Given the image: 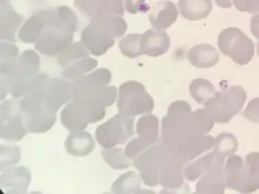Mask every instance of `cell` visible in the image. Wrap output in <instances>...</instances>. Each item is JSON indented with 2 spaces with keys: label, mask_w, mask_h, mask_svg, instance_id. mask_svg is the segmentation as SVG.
<instances>
[{
  "label": "cell",
  "mask_w": 259,
  "mask_h": 194,
  "mask_svg": "<svg viewBox=\"0 0 259 194\" xmlns=\"http://www.w3.org/2000/svg\"><path fill=\"white\" fill-rule=\"evenodd\" d=\"M215 123L205 109L192 112L191 105L184 101L172 103L167 115L162 118V142L177 149L196 137L206 135Z\"/></svg>",
  "instance_id": "obj_1"
},
{
  "label": "cell",
  "mask_w": 259,
  "mask_h": 194,
  "mask_svg": "<svg viewBox=\"0 0 259 194\" xmlns=\"http://www.w3.org/2000/svg\"><path fill=\"white\" fill-rule=\"evenodd\" d=\"M47 79V74H39L20 101L25 125L30 133L46 132L57 121V114L49 110L46 104L45 85Z\"/></svg>",
  "instance_id": "obj_2"
},
{
  "label": "cell",
  "mask_w": 259,
  "mask_h": 194,
  "mask_svg": "<svg viewBox=\"0 0 259 194\" xmlns=\"http://www.w3.org/2000/svg\"><path fill=\"white\" fill-rule=\"evenodd\" d=\"M40 59L39 54L26 50L22 53L12 71L6 76H1V101L11 94L12 97H23L34 79L39 75Z\"/></svg>",
  "instance_id": "obj_3"
},
{
  "label": "cell",
  "mask_w": 259,
  "mask_h": 194,
  "mask_svg": "<svg viewBox=\"0 0 259 194\" xmlns=\"http://www.w3.org/2000/svg\"><path fill=\"white\" fill-rule=\"evenodd\" d=\"M226 186L240 193H251L259 188V153L229 156L226 166Z\"/></svg>",
  "instance_id": "obj_4"
},
{
  "label": "cell",
  "mask_w": 259,
  "mask_h": 194,
  "mask_svg": "<svg viewBox=\"0 0 259 194\" xmlns=\"http://www.w3.org/2000/svg\"><path fill=\"white\" fill-rule=\"evenodd\" d=\"M105 107L90 100L74 99L65 106L60 114V121L70 131H80L90 123H97L105 117Z\"/></svg>",
  "instance_id": "obj_5"
},
{
  "label": "cell",
  "mask_w": 259,
  "mask_h": 194,
  "mask_svg": "<svg viewBox=\"0 0 259 194\" xmlns=\"http://www.w3.org/2000/svg\"><path fill=\"white\" fill-rule=\"evenodd\" d=\"M246 100L245 89L240 85H233L227 90L217 91L205 104L204 109L215 122L227 123L242 109Z\"/></svg>",
  "instance_id": "obj_6"
},
{
  "label": "cell",
  "mask_w": 259,
  "mask_h": 194,
  "mask_svg": "<svg viewBox=\"0 0 259 194\" xmlns=\"http://www.w3.org/2000/svg\"><path fill=\"white\" fill-rule=\"evenodd\" d=\"M154 100L147 92L144 84L132 80L121 84L118 88L117 108L119 114L136 117L149 114L154 109Z\"/></svg>",
  "instance_id": "obj_7"
},
{
  "label": "cell",
  "mask_w": 259,
  "mask_h": 194,
  "mask_svg": "<svg viewBox=\"0 0 259 194\" xmlns=\"http://www.w3.org/2000/svg\"><path fill=\"white\" fill-rule=\"evenodd\" d=\"M218 47L223 55L241 66L250 63L254 55V42L237 27H228L219 34Z\"/></svg>",
  "instance_id": "obj_8"
},
{
  "label": "cell",
  "mask_w": 259,
  "mask_h": 194,
  "mask_svg": "<svg viewBox=\"0 0 259 194\" xmlns=\"http://www.w3.org/2000/svg\"><path fill=\"white\" fill-rule=\"evenodd\" d=\"M135 117L118 114L107 122L98 127L95 138L104 149L115 148L117 144H124L135 134Z\"/></svg>",
  "instance_id": "obj_9"
},
{
  "label": "cell",
  "mask_w": 259,
  "mask_h": 194,
  "mask_svg": "<svg viewBox=\"0 0 259 194\" xmlns=\"http://www.w3.org/2000/svg\"><path fill=\"white\" fill-rule=\"evenodd\" d=\"M0 137L7 142H16L28 133L20 102L15 98L1 104Z\"/></svg>",
  "instance_id": "obj_10"
},
{
  "label": "cell",
  "mask_w": 259,
  "mask_h": 194,
  "mask_svg": "<svg viewBox=\"0 0 259 194\" xmlns=\"http://www.w3.org/2000/svg\"><path fill=\"white\" fill-rule=\"evenodd\" d=\"M163 143L150 147L134 159V166L139 173L143 182L149 187L159 185V169L162 158Z\"/></svg>",
  "instance_id": "obj_11"
},
{
  "label": "cell",
  "mask_w": 259,
  "mask_h": 194,
  "mask_svg": "<svg viewBox=\"0 0 259 194\" xmlns=\"http://www.w3.org/2000/svg\"><path fill=\"white\" fill-rule=\"evenodd\" d=\"M73 41V32L52 26H45L35 42V49L47 57L59 56Z\"/></svg>",
  "instance_id": "obj_12"
},
{
  "label": "cell",
  "mask_w": 259,
  "mask_h": 194,
  "mask_svg": "<svg viewBox=\"0 0 259 194\" xmlns=\"http://www.w3.org/2000/svg\"><path fill=\"white\" fill-rule=\"evenodd\" d=\"M81 42L92 56L101 57L115 44V38L103 26L91 21L82 31Z\"/></svg>",
  "instance_id": "obj_13"
},
{
  "label": "cell",
  "mask_w": 259,
  "mask_h": 194,
  "mask_svg": "<svg viewBox=\"0 0 259 194\" xmlns=\"http://www.w3.org/2000/svg\"><path fill=\"white\" fill-rule=\"evenodd\" d=\"M45 99L48 109L57 114L59 108L74 99L73 83L60 78L47 79L45 85Z\"/></svg>",
  "instance_id": "obj_14"
},
{
  "label": "cell",
  "mask_w": 259,
  "mask_h": 194,
  "mask_svg": "<svg viewBox=\"0 0 259 194\" xmlns=\"http://www.w3.org/2000/svg\"><path fill=\"white\" fill-rule=\"evenodd\" d=\"M224 163L225 158H220L201 176L196 184V193H225L227 186Z\"/></svg>",
  "instance_id": "obj_15"
},
{
  "label": "cell",
  "mask_w": 259,
  "mask_h": 194,
  "mask_svg": "<svg viewBox=\"0 0 259 194\" xmlns=\"http://www.w3.org/2000/svg\"><path fill=\"white\" fill-rule=\"evenodd\" d=\"M39 13L45 22V26H52L73 33L77 29L76 14L69 7H56Z\"/></svg>",
  "instance_id": "obj_16"
},
{
  "label": "cell",
  "mask_w": 259,
  "mask_h": 194,
  "mask_svg": "<svg viewBox=\"0 0 259 194\" xmlns=\"http://www.w3.org/2000/svg\"><path fill=\"white\" fill-rule=\"evenodd\" d=\"M31 181L29 169L21 166L2 172L0 186L7 194L26 193Z\"/></svg>",
  "instance_id": "obj_17"
},
{
  "label": "cell",
  "mask_w": 259,
  "mask_h": 194,
  "mask_svg": "<svg viewBox=\"0 0 259 194\" xmlns=\"http://www.w3.org/2000/svg\"><path fill=\"white\" fill-rule=\"evenodd\" d=\"M178 17L179 11L176 4L167 0L157 2L149 11L150 25L159 31L167 29L175 23Z\"/></svg>",
  "instance_id": "obj_18"
},
{
  "label": "cell",
  "mask_w": 259,
  "mask_h": 194,
  "mask_svg": "<svg viewBox=\"0 0 259 194\" xmlns=\"http://www.w3.org/2000/svg\"><path fill=\"white\" fill-rule=\"evenodd\" d=\"M170 48V38L164 31L149 29L141 36V52L149 57H160Z\"/></svg>",
  "instance_id": "obj_19"
},
{
  "label": "cell",
  "mask_w": 259,
  "mask_h": 194,
  "mask_svg": "<svg viewBox=\"0 0 259 194\" xmlns=\"http://www.w3.org/2000/svg\"><path fill=\"white\" fill-rule=\"evenodd\" d=\"M117 89L114 85L85 86L74 89V99H84L93 101L103 104L104 107L112 106L117 102Z\"/></svg>",
  "instance_id": "obj_20"
},
{
  "label": "cell",
  "mask_w": 259,
  "mask_h": 194,
  "mask_svg": "<svg viewBox=\"0 0 259 194\" xmlns=\"http://www.w3.org/2000/svg\"><path fill=\"white\" fill-rule=\"evenodd\" d=\"M10 0H1V17H0V37L3 40L16 42L15 33L19 29L22 17L9 4Z\"/></svg>",
  "instance_id": "obj_21"
},
{
  "label": "cell",
  "mask_w": 259,
  "mask_h": 194,
  "mask_svg": "<svg viewBox=\"0 0 259 194\" xmlns=\"http://www.w3.org/2000/svg\"><path fill=\"white\" fill-rule=\"evenodd\" d=\"M65 149L71 156L85 157L95 149L94 138L90 132L84 130L71 131L65 142Z\"/></svg>",
  "instance_id": "obj_22"
},
{
  "label": "cell",
  "mask_w": 259,
  "mask_h": 194,
  "mask_svg": "<svg viewBox=\"0 0 259 194\" xmlns=\"http://www.w3.org/2000/svg\"><path fill=\"white\" fill-rule=\"evenodd\" d=\"M190 64L199 69L211 68L219 62L220 56L213 46L202 43L191 48L188 52Z\"/></svg>",
  "instance_id": "obj_23"
},
{
  "label": "cell",
  "mask_w": 259,
  "mask_h": 194,
  "mask_svg": "<svg viewBox=\"0 0 259 194\" xmlns=\"http://www.w3.org/2000/svg\"><path fill=\"white\" fill-rule=\"evenodd\" d=\"M159 118L151 115L147 114L146 116L139 118L136 124V132L140 141L149 149L154 146L159 140Z\"/></svg>",
  "instance_id": "obj_24"
},
{
  "label": "cell",
  "mask_w": 259,
  "mask_h": 194,
  "mask_svg": "<svg viewBox=\"0 0 259 194\" xmlns=\"http://www.w3.org/2000/svg\"><path fill=\"white\" fill-rule=\"evenodd\" d=\"M178 7L184 19L198 21L207 18L213 5L211 0H180Z\"/></svg>",
  "instance_id": "obj_25"
},
{
  "label": "cell",
  "mask_w": 259,
  "mask_h": 194,
  "mask_svg": "<svg viewBox=\"0 0 259 194\" xmlns=\"http://www.w3.org/2000/svg\"><path fill=\"white\" fill-rule=\"evenodd\" d=\"M214 139L212 136L204 135L196 137L188 142L182 144L177 149L186 163H189L198 156L207 152L213 148Z\"/></svg>",
  "instance_id": "obj_26"
},
{
  "label": "cell",
  "mask_w": 259,
  "mask_h": 194,
  "mask_svg": "<svg viewBox=\"0 0 259 194\" xmlns=\"http://www.w3.org/2000/svg\"><path fill=\"white\" fill-rule=\"evenodd\" d=\"M220 158H225L219 155L216 152H209L207 155L203 156L194 162L188 163L184 168V175L188 181L197 180L204 174H206L207 170L211 167V165Z\"/></svg>",
  "instance_id": "obj_27"
},
{
  "label": "cell",
  "mask_w": 259,
  "mask_h": 194,
  "mask_svg": "<svg viewBox=\"0 0 259 194\" xmlns=\"http://www.w3.org/2000/svg\"><path fill=\"white\" fill-rule=\"evenodd\" d=\"M45 22L40 13L33 14L20 28L18 38L25 43H35L44 31Z\"/></svg>",
  "instance_id": "obj_28"
},
{
  "label": "cell",
  "mask_w": 259,
  "mask_h": 194,
  "mask_svg": "<svg viewBox=\"0 0 259 194\" xmlns=\"http://www.w3.org/2000/svg\"><path fill=\"white\" fill-rule=\"evenodd\" d=\"M141 188V176L134 172L130 171L120 175L114 184L112 185L111 191L113 193L131 194L138 193Z\"/></svg>",
  "instance_id": "obj_29"
},
{
  "label": "cell",
  "mask_w": 259,
  "mask_h": 194,
  "mask_svg": "<svg viewBox=\"0 0 259 194\" xmlns=\"http://www.w3.org/2000/svg\"><path fill=\"white\" fill-rule=\"evenodd\" d=\"M96 22L100 26H103L104 29H106L110 33L111 36L116 38L122 37L127 31V23L122 16L117 15H98L94 19L92 20Z\"/></svg>",
  "instance_id": "obj_30"
},
{
  "label": "cell",
  "mask_w": 259,
  "mask_h": 194,
  "mask_svg": "<svg viewBox=\"0 0 259 194\" xmlns=\"http://www.w3.org/2000/svg\"><path fill=\"white\" fill-rule=\"evenodd\" d=\"M112 79V73L109 70L101 68L92 71L88 75L72 80L74 88L85 87V86H96V85H108Z\"/></svg>",
  "instance_id": "obj_31"
},
{
  "label": "cell",
  "mask_w": 259,
  "mask_h": 194,
  "mask_svg": "<svg viewBox=\"0 0 259 194\" xmlns=\"http://www.w3.org/2000/svg\"><path fill=\"white\" fill-rule=\"evenodd\" d=\"M102 156L104 162L111 168L115 170H124L134 166V162L125 154V149L122 148H111L104 149L102 151Z\"/></svg>",
  "instance_id": "obj_32"
},
{
  "label": "cell",
  "mask_w": 259,
  "mask_h": 194,
  "mask_svg": "<svg viewBox=\"0 0 259 194\" xmlns=\"http://www.w3.org/2000/svg\"><path fill=\"white\" fill-rule=\"evenodd\" d=\"M189 90L194 101L199 104H205L216 93L213 84L206 79H195L189 86Z\"/></svg>",
  "instance_id": "obj_33"
},
{
  "label": "cell",
  "mask_w": 259,
  "mask_h": 194,
  "mask_svg": "<svg viewBox=\"0 0 259 194\" xmlns=\"http://www.w3.org/2000/svg\"><path fill=\"white\" fill-rule=\"evenodd\" d=\"M98 67V61L92 58L80 59L71 65H69L63 72L62 76L65 79L76 80L78 78L84 76L85 73L95 70Z\"/></svg>",
  "instance_id": "obj_34"
},
{
  "label": "cell",
  "mask_w": 259,
  "mask_h": 194,
  "mask_svg": "<svg viewBox=\"0 0 259 194\" xmlns=\"http://www.w3.org/2000/svg\"><path fill=\"white\" fill-rule=\"evenodd\" d=\"M89 51L84 48L81 41H76L68 46L64 51L58 56V63L62 68H67L71 63L80 59L89 58Z\"/></svg>",
  "instance_id": "obj_35"
},
{
  "label": "cell",
  "mask_w": 259,
  "mask_h": 194,
  "mask_svg": "<svg viewBox=\"0 0 259 194\" xmlns=\"http://www.w3.org/2000/svg\"><path fill=\"white\" fill-rule=\"evenodd\" d=\"M239 149L237 138L229 132H222L214 139L213 151L223 157H229Z\"/></svg>",
  "instance_id": "obj_36"
},
{
  "label": "cell",
  "mask_w": 259,
  "mask_h": 194,
  "mask_svg": "<svg viewBox=\"0 0 259 194\" xmlns=\"http://www.w3.org/2000/svg\"><path fill=\"white\" fill-rule=\"evenodd\" d=\"M141 36L142 34H129L119 39L118 46L124 57L136 59L143 56L141 52Z\"/></svg>",
  "instance_id": "obj_37"
},
{
  "label": "cell",
  "mask_w": 259,
  "mask_h": 194,
  "mask_svg": "<svg viewBox=\"0 0 259 194\" xmlns=\"http://www.w3.org/2000/svg\"><path fill=\"white\" fill-rule=\"evenodd\" d=\"M21 159V152L18 147L15 146H1V162L0 170L1 172L5 171L11 166L17 164Z\"/></svg>",
  "instance_id": "obj_38"
},
{
  "label": "cell",
  "mask_w": 259,
  "mask_h": 194,
  "mask_svg": "<svg viewBox=\"0 0 259 194\" xmlns=\"http://www.w3.org/2000/svg\"><path fill=\"white\" fill-rule=\"evenodd\" d=\"M98 15H124L123 0H99Z\"/></svg>",
  "instance_id": "obj_39"
},
{
  "label": "cell",
  "mask_w": 259,
  "mask_h": 194,
  "mask_svg": "<svg viewBox=\"0 0 259 194\" xmlns=\"http://www.w3.org/2000/svg\"><path fill=\"white\" fill-rule=\"evenodd\" d=\"M99 0H74V6L89 20L94 19L97 16Z\"/></svg>",
  "instance_id": "obj_40"
},
{
  "label": "cell",
  "mask_w": 259,
  "mask_h": 194,
  "mask_svg": "<svg viewBox=\"0 0 259 194\" xmlns=\"http://www.w3.org/2000/svg\"><path fill=\"white\" fill-rule=\"evenodd\" d=\"M0 52H1L0 54L1 62L16 60L19 56V49L17 46L13 45L12 43H8L3 40L1 41V51Z\"/></svg>",
  "instance_id": "obj_41"
},
{
  "label": "cell",
  "mask_w": 259,
  "mask_h": 194,
  "mask_svg": "<svg viewBox=\"0 0 259 194\" xmlns=\"http://www.w3.org/2000/svg\"><path fill=\"white\" fill-rule=\"evenodd\" d=\"M242 116L253 123L259 124V98H254L249 102Z\"/></svg>",
  "instance_id": "obj_42"
},
{
  "label": "cell",
  "mask_w": 259,
  "mask_h": 194,
  "mask_svg": "<svg viewBox=\"0 0 259 194\" xmlns=\"http://www.w3.org/2000/svg\"><path fill=\"white\" fill-rule=\"evenodd\" d=\"M235 7L241 13H259V0H233Z\"/></svg>",
  "instance_id": "obj_43"
},
{
  "label": "cell",
  "mask_w": 259,
  "mask_h": 194,
  "mask_svg": "<svg viewBox=\"0 0 259 194\" xmlns=\"http://www.w3.org/2000/svg\"><path fill=\"white\" fill-rule=\"evenodd\" d=\"M147 0H125V9L131 14L146 13L149 10V6L146 4Z\"/></svg>",
  "instance_id": "obj_44"
},
{
  "label": "cell",
  "mask_w": 259,
  "mask_h": 194,
  "mask_svg": "<svg viewBox=\"0 0 259 194\" xmlns=\"http://www.w3.org/2000/svg\"><path fill=\"white\" fill-rule=\"evenodd\" d=\"M251 31L253 33V36L259 39V13L253 15V18L251 19Z\"/></svg>",
  "instance_id": "obj_45"
},
{
  "label": "cell",
  "mask_w": 259,
  "mask_h": 194,
  "mask_svg": "<svg viewBox=\"0 0 259 194\" xmlns=\"http://www.w3.org/2000/svg\"><path fill=\"white\" fill-rule=\"evenodd\" d=\"M216 4L223 9H229L233 6V0H215Z\"/></svg>",
  "instance_id": "obj_46"
},
{
  "label": "cell",
  "mask_w": 259,
  "mask_h": 194,
  "mask_svg": "<svg viewBox=\"0 0 259 194\" xmlns=\"http://www.w3.org/2000/svg\"><path fill=\"white\" fill-rule=\"evenodd\" d=\"M257 55H258V57H259V41H258V44H257Z\"/></svg>",
  "instance_id": "obj_47"
}]
</instances>
